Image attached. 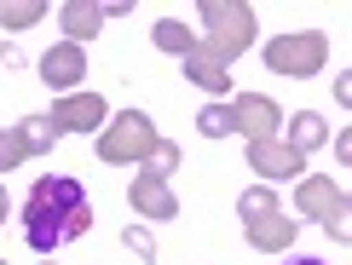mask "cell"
I'll list each match as a JSON object with an SVG mask.
<instances>
[{
	"label": "cell",
	"mask_w": 352,
	"mask_h": 265,
	"mask_svg": "<svg viewBox=\"0 0 352 265\" xmlns=\"http://www.w3.org/2000/svg\"><path fill=\"white\" fill-rule=\"evenodd\" d=\"M87 225H93V202H87V190L69 179V173H52V179H41L35 190H29L23 237H29L35 254H58V248L76 242Z\"/></svg>",
	"instance_id": "cell-1"
},
{
	"label": "cell",
	"mask_w": 352,
	"mask_h": 265,
	"mask_svg": "<svg viewBox=\"0 0 352 265\" xmlns=\"http://www.w3.org/2000/svg\"><path fill=\"white\" fill-rule=\"evenodd\" d=\"M283 265H324V260H283Z\"/></svg>",
	"instance_id": "cell-2"
}]
</instances>
